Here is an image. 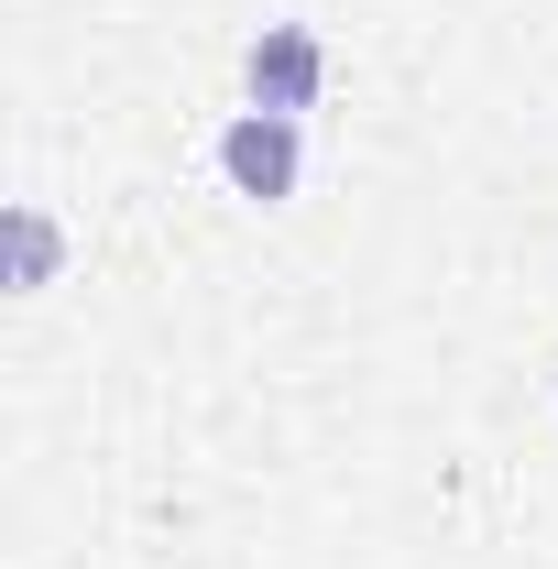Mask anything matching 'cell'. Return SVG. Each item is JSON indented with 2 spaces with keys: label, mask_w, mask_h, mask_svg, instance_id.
Masks as SVG:
<instances>
[{
  "label": "cell",
  "mask_w": 558,
  "mask_h": 569,
  "mask_svg": "<svg viewBox=\"0 0 558 569\" xmlns=\"http://www.w3.org/2000/svg\"><path fill=\"white\" fill-rule=\"evenodd\" d=\"M241 99H252V110H285V121H307V110L329 99V33L296 22V11H275V22L241 44Z\"/></svg>",
  "instance_id": "cell-1"
},
{
  "label": "cell",
  "mask_w": 558,
  "mask_h": 569,
  "mask_svg": "<svg viewBox=\"0 0 558 569\" xmlns=\"http://www.w3.org/2000/svg\"><path fill=\"white\" fill-rule=\"evenodd\" d=\"M219 176H230V198H252V209H285L296 187H307V121H285V110H230L219 121Z\"/></svg>",
  "instance_id": "cell-2"
},
{
  "label": "cell",
  "mask_w": 558,
  "mask_h": 569,
  "mask_svg": "<svg viewBox=\"0 0 558 569\" xmlns=\"http://www.w3.org/2000/svg\"><path fill=\"white\" fill-rule=\"evenodd\" d=\"M11 296H44L56 284V263H67V230H56V209L44 198H11Z\"/></svg>",
  "instance_id": "cell-3"
}]
</instances>
